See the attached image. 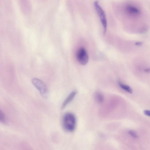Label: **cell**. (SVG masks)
<instances>
[{"label":"cell","instance_id":"9c48e42d","mask_svg":"<svg viewBox=\"0 0 150 150\" xmlns=\"http://www.w3.org/2000/svg\"><path fill=\"white\" fill-rule=\"evenodd\" d=\"M0 122L5 123L6 122V118L4 113L0 110Z\"/></svg>","mask_w":150,"mask_h":150},{"label":"cell","instance_id":"7c38bea8","mask_svg":"<svg viewBox=\"0 0 150 150\" xmlns=\"http://www.w3.org/2000/svg\"><path fill=\"white\" fill-rule=\"evenodd\" d=\"M143 43L140 42H136L135 43V45L136 46H140L142 45Z\"/></svg>","mask_w":150,"mask_h":150},{"label":"cell","instance_id":"3957f363","mask_svg":"<svg viewBox=\"0 0 150 150\" xmlns=\"http://www.w3.org/2000/svg\"><path fill=\"white\" fill-rule=\"evenodd\" d=\"M94 4L95 9L99 16L100 21L103 28L104 33L105 34L107 28V21L105 13L97 1H95Z\"/></svg>","mask_w":150,"mask_h":150},{"label":"cell","instance_id":"30bf717a","mask_svg":"<svg viewBox=\"0 0 150 150\" xmlns=\"http://www.w3.org/2000/svg\"><path fill=\"white\" fill-rule=\"evenodd\" d=\"M128 133L131 136L134 138H137L138 137V135L137 133L134 130H130L129 131Z\"/></svg>","mask_w":150,"mask_h":150},{"label":"cell","instance_id":"8fae6325","mask_svg":"<svg viewBox=\"0 0 150 150\" xmlns=\"http://www.w3.org/2000/svg\"><path fill=\"white\" fill-rule=\"evenodd\" d=\"M144 114L148 116H150V113L149 110H145L144 111Z\"/></svg>","mask_w":150,"mask_h":150},{"label":"cell","instance_id":"7a4b0ae2","mask_svg":"<svg viewBox=\"0 0 150 150\" xmlns=\"http://www.w3.org/2000/svg\"><path fill=\"white\" fill-rule=\"evenodd\" d=\"M31 81L33 85L39 91L42 96L46 99L48 96V92L45 84L41 80L36 78H33Z\"/></svg>","mask_w":150,"mask_h":150},{"label":"cell","instance_id":"52a82bcc","mask_svg":"<svg viewBox=\"0 0 150 150\" xmlns=\"http://www.w3.org/2000/svg\"><path fill=\"white\" fill-rule=\"evenodd\" d=\"M118 83L119 86L121 88L128 93H132V89L129 86L123 84L120 81H118Z\"/></svg>","mask_w":150,"mask_h":150},{"label":"cell","instance_id":"4fadbf2b","mask_svg":"<svg viewBox=\"0 0 150 150\" xmlns=\"http://www.w3.org/2000/svg\"><path fill=\"white\" fill-rule=\"evenodd\" d=\"M144 71L147 73H149L150 71L149 68H146L144 69Z\"/></svg>","mask_w":150,"mask_h":150},{"label":"cell","instance_id":"277c9868","mask_svg":"<svg viewBox=\"0 0 150 150\" xmlns=\"http://www.w3.org/2000/svg\"><path fill=\"white\" fill-rule=\"evenodd\" d=\"M76 56L77 60L82 65L86 64L88 62V53L86 50L83 47L80 48L78 50Z\"/></svg>","mask_w":150,"mask_h":150},{"label":"cell","instance_id":"6da1fadb","mask_svg":"<svg viewBox=\"0 0 150 150\" xmlns=\"http://www.w3.org/2000/svg\"><path fill=\"white\" fill-rule=\"evenodd\" d=\"M62 125L65 131L69 132L74 131L76 125V119L75 115L70 112L65 113L63 117Z\"/></svg>","mask_w":150,"mask_h":150},{"label":"cell","instance_id":"ba28073f","mask_svg":"<svg viewBox=\"0 0 150 150\" xmlns=\"http://www.w3.org/2000/svg\"><path fill=\"white\" fill-rule=\"evenodd\" d=\"M95 97L96 101L99 103H102L104 100L103 95L100 92H96L95 94Z\"/></svg>","mask_w":150,"mask_h":150},{"label":"cell","instance_id":"5b68a950","mask_svg":"<svg viewBox=\"0 0 150 150\" xmlns=\"http://www.w3.org/2000/svg\"><path fill=\"white\" fill-rule=\"evenodd\" d=\"M127 13L132 15H137L140 13L139 10L136 7L131 5H129L126 7Z\"/></svg>","mask_w":150,"mask_h":150},{"label":"cell","instance_id":"8992f818","mask_svg":"<svg viewBox=\"0 0 150 150\" xmlns=\"http://www.w3.org/2000/svg\"><path fill=\"white\" fill-rule=\"evenodd\" d=\"M76 94L75 91L72 92L63 102L61 106V109H63L66 106L74 99Z\"/></svg>","mask_w":150,"mask_h":150}]
</instances>
